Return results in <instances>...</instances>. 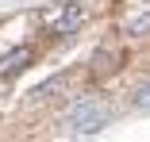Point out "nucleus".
I'll list each match as a JSON object with an SVG mask.
<instances>
[{
	"mask_svg": "<svg viewBox=\"0 0 150 142\" xmlns=\"http://www.w3.org/2000/svg\"><path fill=\"white\" fill-rule=\"evenodd\" d=\"M108 123H112V108H108L104 96H81L66 111V134H77V138L100 134Z\"/></svg>",
	"mask_w": 150,
	"mask_h": 142,
	"instance_id": "1",
	"label": "nucleus"
},
{
	"mask_svg": "<svg viewBox=\"0 0 150 142\" xmlns=\"http://www.w3.org/2000/svg\"><path fill=\"white\" fill-rule=\"evenodd\" d=\"M27 65H35V46H31V42H19V46L4 50V54H0V81L19 77Z\"/></svg>",
	"mask_w": 150,
	"mask_h": 142,
	"instance_id": "3",
	"label": "nucleus"
},
{
	"mask_svg": "<svg viewBox=\"0 0 150 142\" xmlns=\"http://www.w3.org/2000/svg\"><path fill=\"white\" fill-rule=\"evenodd\" d=\"M66 89H69V73H54V77H46L42 84H35V89L27 92V100H31V104H42V100L66 92Z\"/></svg>",
	"mask_w": 150,
	"mask_h": 142,
	"instance_id": "4",
	"label": "nucleus"
},
{
	"mask_svg": "<svg viewBox=\"0 0 150 142\" xmlns=\"http://www.w3.org/2000/svg\"><path fill=\"white\" fill-rule=\"evenodd\" d=\"M146 31H150V12H146V15H139V19L127 27V35H146Z\"/></svg>",
	"mask_w": 150,
	"mask_h": 142,
	"instance_id": "5",
	"label": "nucleus"
},
{
	"mask_svg": "<svg viewBox=\"0 0 150 142\" xmlns=\"http://www.w3.org/2000/svg\"><path fill=\"white\" fill-rule=\"evenodd\" d=\"M131 104H135V108H150V81H146L142 89L135 92V100H131Z\"/></svg>",
	"mask_w": 150,
	"mask_h": 142,
	"instance_id": "6",
	"label": "nucleus"
},
{
	"mask_svg": "<svg viewBox=\"0 0 150 142\" xmlns=\"http://www.w3.org/2000/svg\"><path fill=\"white\" fill-rule=\"evenodd\" d=\"M81 23H85V8L77 0H69V4H58L50 15H42V31L46 35H73Z\"/></svg>",
	"mask_w": 150,
	"mask_h": 142,
	"instance_id": "2",
	"label": "nucleus"
}]
</instances>
